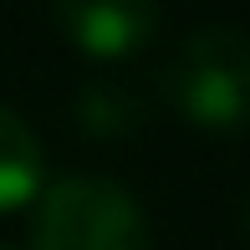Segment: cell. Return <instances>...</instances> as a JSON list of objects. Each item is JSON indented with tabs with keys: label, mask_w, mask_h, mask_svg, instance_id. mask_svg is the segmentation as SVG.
Instances as JSON below:
<instances>
[{
	"label": "cell",
	"mask_w": 250,
	"mask_h": 250,
	"mask_svg": "<svg viewBox=\"0 0 250 250\" xmlns=\"http://www.w3.org/2000/svg\"><path fill=\"white\" fill-rule=\"evenodd\" d=\"M77 112H82V128L87 133H123V128H133V123L143 118L138 97L118 92V87H92V92H82Z\"/></svg>",
	"instance_id": "5"
},
{
	"label": "cell",
	"mask_w": 250,
	"mask_h": 250,
	"mask_svg": "<svg viewBox=\"0 0 250 250\" xmlns=\"http://www.w3.org/2000/svg\"><path fill=\"white\" fill-rule=\"evenodd\" d=\"M46 189V158H41V138L21 112L0 107V209L41 199Z\"/></svg>",
	"instance_id": "4"
},
{
	"label": "cell",
	"mask_w": 250,
	"mask_h": 250,
	"mask_svg": "<svg viewBox=\"0 0 250 250\" xmlns=\"http://www.w3.org/2000/svg\"><path fill=\"white\" fill-rule=\"evenodd\" d=\"M36 250H153V235L123 184L72 174L41 189Z\"/></svg>",
	"instance_id": "1"
},
{
	"label": "cell",
	"mask_w": 250,
	"mask_h": 250,
	"mask_svg": "<svg viewBox=\"0 0 250 250\" xmlns=\"http://www.w3.org/2000/svg\"><path fill=\"white\" fill-rule=\"evenodd\" d=\"M56 21L87 56H128L153 36L158 10L143 0H77L56 10Z\"/></svg>",
	"instance_id": "3"
},
{
	"label": "cell",
	"mask_w": 250,
	"mask_h": 250,
	"mask_svg": "<svg viewBox=\"0 0 250 250\" xmlns=\"http://www.w3.org/2000/svg\"><path fill=\"white\" fill-rule=\"evenodd\" d=\"M168 97L194 128L240 133L250 123V41L235 26H204L168 66Z\"/></svg>",
	"instance_id": "2"
}]
</instances>
